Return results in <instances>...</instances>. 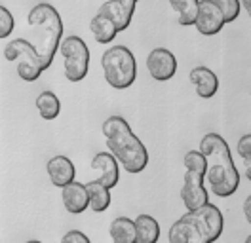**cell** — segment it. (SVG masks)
Returning a JSON list of instances; mask_svg holds the SVG:
<instances>
[{"instance_id": "1", "label": "cell", "mask_w": 251, "mask_h": 243, "mask_svg": "<svg viewBox=\"0 0 251 243\" xmlns=\"http://www.w3.org/2000/svg\"><path fill=\"white\" fill-rule=\"evenodd\" d=\"M200 152L205 160V179L213 194L219 197L232 196L240 186V175L226 141L219 133H207L200 143Z\"/></svg>"}, {"instance_id": "2", "label": "cell", "mask_w": 251, "mask_h": 243, "mask_svg": "<svg viewBox=\"0 0 251 243\" xmlns=\"http://www.w3.org/2000/svg\"><path fill=\"white\" fill-rule=\"evenodd\" d=\"M103 135L107 139L110 154L122 164L124 171L137 175L149 166V152L122 116H109L103 123Z\"/></svg>"}, {"instance_id": "3", "label": "cell", "mask_w": 251, "mask_h": 243, "mask_svg": "<svg viewBox=\"0 0 251 243\" xmlns=\"http://www.w3.org/2000/svg\"><path fill=\"white\" fill-rule=\"evenodd\" d=\"M223 234V213L217 205L205 203L188 211L170 228V243H213Z\"/></svg>"}, {"instance_id": "4", "label": "cell", "mask_w": 251, "mask_h": 243, "mask_svg": "<svg viewBox=\"0 0 251 243\" xmlns=\"http://www.w3.org/2000/svg\"><path fill=\"white\" fill-rule=\"evenodd\" d=\"M29 27L32 29V46L40 57L42 69L46 71L53 63V57L59 49L63 36V21L57 10L48 4H36L27 17Z\"/></svg>"}, {"instance_id": "5", "label": "cell", "mask_w": 251, "mask_h": 243, "mask_svg": "<svg viewBox=\"0 0 251 243\" xmlns=\"http://www.w3.org/2000/svg\"><path fill=\"white\" fill-rule=\"evenodd\" d=\"M101 67L107 84L114 90H127L137 78V61L126 46L109 48L101 57Z\"/></svg>"}, {"instance_id": "6", "label": "cell", "mask_w": 251, "mask_h": 243, "mask_svg": "<svg viewBox=\"0 0 251 243\" xmlns=\"http://www.w3.org/2000/svg\"><path fill=\"white\" fill-rule=\"evenodd\" d=\"M205 181V160L200 150H188L185 154V181L181 197L188 211L200 209L209 203V194L204 188Z\"/></svg>"}, {"instance_id": "7", "label": "cell", "mask_w": 251, "mask_h": 243, "mask_svg": "<svg viewBox=\"0 0 251 243\" xmlns=\"http://www.w3.org/2000/svg\"><path fill=\"white\" fill-rule=\"evenodd\" d=\"M4 57H6V61L16 63L17 76L23 82H34L44 73L34 46L23 38H16V40L8 42V46L4 48Z\"/></svg>"}, {"instance_id": "8", "label": "cell", "mask_w": 251, "mask_h": 243, "mask_svg": "<svg viewBox=\"0 0 251 243\" xmlns=\"http://www.w3.org/2000/svg\"><path fill=\"white\" fill-rule=\"evenodd\" d=\"M59 49H61L65 78L75 84L82 82L90 69V49L86 42L80 36H69L59 44Z\"/></svg>"}, {"instance_id": "9", "label": "cell", "mask_w": 251, "mask_h": 243, "mask_svg": "<svg viewBox=\"0 0 251 243\" xmlns=\"http://www.w3.org/2000/svg\"><path fill=\"white\" fill-rule=\"evenodd\" d=\"M147 69H149V74L156 82H168L177 73V59L170 49L154 48L147 55Z\"/></svg>"}, {"instance_id": "10", "label": "cell", "mask_w": 251, "mask_h": 243, "mask_svg": "<svg viewBox=\"0 0 251 243\" xmlns=\"http://www.w3.org/2000/svg\"><path fill=\"white\" fill-rule=\"evenodd\" d=\"M194 25H196V29H198L200 34L213 36V34L221 32V29L225 27V17H223L221 10L211 0H200Z\"/></svg>"}, {"instance_id": "11", "label": "cell", "mask_w": 251, "mask_h": 243, "mask_svg": "<svg viewBox=\"0 0 251 243\" xmlns=\"http://www.w3.org/2000/svg\"><path fill=\"white\" fill-rule=\"evenodd\" d=\"M137 0H105V4L99 8V14L107 15L118 32L129 27L133 14H135Z\"/></svg>"}, {"instance_id": "12", "label": "cell", "mask_w": 251, "mask_h": 243, "mask_svg": "<svg viewBox=\"0 0 251 243\" xmlns=\"http://www.w3.org/2000/svg\"><path fill=\"white\" fill-rule=\"evenodd\" d=\"M92 169L99 173V179L97 181L101 184H105L107 188H114L118 181H120V167L116 158L109 154V152H99L95 154V158L92 160Z\"/></svg>"}, {"instance_id": "13", "label": "cell", "mask_w": 251, "mask_h": 243, "mask_svg": "<svg viewBox=\"0 0 251 243\" xmlns=\"http://www.w3.org/2000/svg\"><path fill=\"white\" fill-rule=\"evenodd\" d=\"M61 199L65 209L73 215H80L90 207V199H88V190L86 184L82 182H69L61 188Z\"/></svg>"}, {"instance_id": "14", "label": "cell", "mask_w": 251, "mask_h": 243, "mask_svg": "<svg viewBox=\"0 0 251 243\" xmlns=\"http://www.w3.org/2000/svg\"><path fill=\"white\" fill-rule=\"evenodd\" d=\"M190 82L194 84V90L198 93V97L202 99H211L217 90H219V80H217V74L207 69V67H196L190 71Z\"/></svg>"}, {"instance_id": "15", "label": "cell", "mask_w": 251, "mask_h": 243, "mask_svg": "<svg viewBox=\"0 0 251 243\" xmlns=\"http://www.w3.org/2000/svg\"><path fill=\"white\" fill-rule=\"evenodd\" d=\"M46 171L50 175V181L53 186L63 188L65 184L75 181V166L67 156H53L51 160H48Z\"/></svg>"}, {"instance_id": "16", "label": "cell", "mask_w": 251, "mask_h": 243, "mask_svg": "<svg viewBox=\"0 0 251 243\" xmlns=\"http://www.w3.org/2000/svg\"><path fill=\"white\" fill-rule=\"evenodd\" d=\"M135 243H158L160 224L151 215H139L135 220Z\"/></svg>"}, {"instance_id": "17", "label": "cell", "mask_w": 251, "mask_h": 243, "mask_svg": "<svg viewBox=\"0 0 251 243\" xmlns=\"http://www.w3.org/2000/svg\"><path fill=\"white\" fill-rule=\"evenodd\" d=\"M86 190H88V199H90V207L95 213H103L109 209L110 205V190L101 184L99 181L86 182Z\"/></svg>"}, {"instance_id": "18", "label": "cell", "mask_w": 251, "mask_h": 243, "mask_svg": "<svg viewBox=\"0 0 251 243\" xmlns=\"http://www.w3.org/2000/svg\"><path fill=\"white\" fill-rule=\"evenodd\" d=\"M90 30H92L94 38L99 42V44H109V42H112V40L116 38V34H118V30H116V27H114V23L110 21L107 15L99 14V12H97V15L92 19Z\"/></svg>"}, {"instance_id": "19", "label": "cell", "mask_w": 251, "mask_h": 243, "mask_svg": "<svg viewBox=\"0 0 251 243\" xmlns=\"http://www.w3.org/2000/svg\"><path fill=\"white\" fill-rule=\"evenodd\" d=\"M109 234L112 243H135V222L127 217H118L110 222Z\"/></svg>"}, {"instance_id": "20", "label": "cell", "mask_w": 251, "mask_h": 243, "mask_svg": "<svg viewBox=\"0 0 251 243\" xmlns=\"http://www.w3.org/2000/svg\"><path fill=\"white\" fill-rule=\"evenodd\" d=\"M36 108L44 120H55L61 112V101L53 91H42L36 97Z\"/></svg>"}, {"instance_id": "21", "label": "cell", "mask_w": 251, "mask_h": 243, "mask_svg": "<svg viewBox=\"0 0 251 243\" xmlns=\"http://www.w3.org/2000/svg\"><path fill=\"white\" fill-rule=\"evenodd\" d=\"M170 6L179 15V25L183 27L194 25L198 14V0H170Z\"/></svg>"}, {"instance_id": "22", "label": "cell", "mask_w": 251, "mask_h": 243, "mask_svg": "<svg viewBox=\"0 0 251 243\" xmlns=\"http://www.w3.org/2000/svg\"><path fill=\"white\" fill-rule=\"evenodd\" d=\"M217 8L221 10V14L225 17V23H232L238 19L240 15V0H211Z\"/></svg>"}, {"instance_id": "23", "label": "cell", "mask_w": 251, "mask_h": 243, "mask_svg": "<svg viewBox=\"0 0 251 243\" xmlns=\"http://www.w3.org/2000/svg\"><path fill=\"white\" fill-rule=\"evenodd\" d=\"M14 30V15L8 8L0 6V38H8Z\"/></svg>"}, {"instance_id": "24", "label": "cell", "mask_w": 251, "mask_h": 243, "mask_svg": "<svg viewBox=\"0 0 251 243\" xmlns=\"http://www.w3.org/2000/svg\"><path fill=\"white\" fill-rule=\"evenodd\" d=\"M238 154L246 160V164H250V160H251V135L250 133H246V135L238 141Z\"/></svg>"}, {"instance_id": "25", "label": "cell", "mask_w": 251, "mask_h": 243, "mask_svg": "<svg viewBox=\"0 0 251 243\" xmlns=\"http://www.w3.org/2000/svg\"><path fill=\"white\" fill-rule=\"evenodd\" d=\"M61 243H92V242H90V238H88L84 232H80V230H71V232H67V234L63 236Z\"/></svg>"}, {"instance_id": "26", "label": "cell", "mask_w": 251, "mask_h": 243, "mask_svg": "<svg viewBox=\"0 0 251 243\" xmlns=\"http://www.w3.org/2000/svg\"><path fill=\"white\" fill-rule=\"evenodd\" d=\"M244 213H246V220L251 222V196H248L244 201Z\"/></svg>"}, {"instance_id": "27", "label": "cell", "mask_w": 251, "mask_h": 243, "mask_svg": "<svg viewBox=\"0 0 251 243\" xmlns=\"http://www.w3.org/2000/svg\"><path fill=\"white\" fill-rule=\"evenodd\" d=\"M244 10H246L248 14H251V0H244Z\"/></svg>"}, {"instance_id": "28", "label": "cell", "mask_w": 251, "mask_h": 243, "mask_svg": "<svg viewBox=\"0 0 251 243\" xmlns=\"http://www.w3.org/2000/svg\"><path fill=\"white\" fill-rule=\"evenodd\" d=\"M25 243H42V242H38V240H31V242H25Z\"/></svg>"}, {"instance_id": "29", "label": "cell", "mask_w": 251, "mask_h": 243, "mask_svg": "<svg viewBox=\"0 0 251 243\" xmlns=\"http://www.w3.org/2000/svg\"><path fill=\"white\" fill-rule=\"evenodd\" d=\"M246 243H251V238H248V240H246Z\"/></svg>"}, {"instance_id": "30", "label": "cell", "mask_w": 251, "mask_h": 243, "mask_svg": "<svg viewBox=\"0 0 251 243\" xmlns=\"http://www.w3.org/2000/svg\"><path fill=\"white\" fill-rule=\"evenodd\" d=\"M137 2H139V0H137Z\"/></svg>"}]
</instances>
